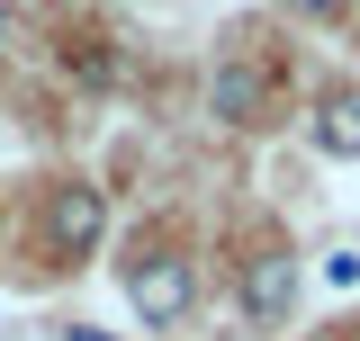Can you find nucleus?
<instances>
[{"instance_id":"6e6552de","label":"nucleus","mask_w":360,"mask_h":341,"mask_svg":"<svg viewBox=\"0 0 360 341\" xmlns=\"http://www.w3.org/2000/svg\"><path fill=\"white\" fill-rule=\"evenodd\" d=\"M63 341H117V333H99V323H63Z\"/></svg>"},{"instance_id":"f03ea898","label":"nucleus","mask_w":360,"mask_h":341,"mask_svg":"<svg viewBox=\"0 0 360 341\" xmlns=\"http://www.w3.org/2000/svg\"><path fill=\"white\" fill-rule=\"evenodd\" d=\"M99 234H108V198H99L90 180H63V189L45 198V252H54V260H82Z\"/></svg>"},{"instance_id":"1a4fd4ad","label":"nucleus","mask_w":360,"mask_h":341,"mask_svg":"<svg viewBox=\"0 0 360 341\" xmlns=\"http://www.w3.org/2000/svg\"><path fill=\"white\" fill-rule=\"evenodd\" d=\"M0 45H9V9H0Z\"/></svg>"},{"instance_id":"20e7f679","label":"nucleus","mask_w":360,"mask_h":341,"mask_svg":"<svg viewBox=\"0 0 360 341\" xmlns=\"http://www.w3.org/2000/svg\"><path fill=\"white\" fill-rule=\"evenodd\" d=\"M307 135H315V153H324V162H360V90H324Z\"/></svg>"},{"instance_id":"0eeeda50","label":"nucleus","mask_w":360,"mask_h":341,"mask_svg":"<svg viewBox=\"0 0 360 341\" xmlns=\"http://www.w3.org/2000/svg\"><path fill=\"white\" fill-rule=\"evenodd\" d=\"M288 9H297V18H333L342 0H288Z\"/></svg>"},{"instance_id":"39448f33","label":"nucleus","mask_w":360,"mask_h":341,"mask_svg":"<svg viewBox=\"0 0 360 341\" xmlns=\"http://www.w3.org/2000/svg\"><path fill=\"white\" fill-rule=\"evenodd\" d=\"M207 99H217V117H225V126H262V72H252V63H225Z\"/></svg>"},{"instance_id":"423d86ee","label":"nucleus","mask_w":360,"mask_h":341,"mask_svg":"<svg viewBox=\"0 0 360 341\" xmlns=\"http://www.w3.org/2000/svg\"><path fill=\"white\" fill-rule=\"evenodd\" d=\"M324 288H333V297L360 288V252H324Z\"/></svg>"},{"instance_id":"f257e3e1","label":"nucleus","mask_w":360,"mask_h":341,"mask_svg":"<svg viewBox=\"0 0 360 341\" xmlns=\"http://www.w3.org/2000/svg\"><path fill=\"white\" fill-rule=\"evenodd\" d=\"M127 305L144 314V323H180V314L198 305V269H189L180 252H144L127 269Z\"/></svg>"},{"instance_id":"7ed1b4c3","label":"nucleus","mask_w":360,"mask_h":341,"mask_svg":"<svg viewBox=\"0 0 360 341\" xmlns=\"http://www.w3.org/2000/svg\"><path fill=\"white\" fill-rule=\"evenodd\" d=\"M243 314H252L262 333H279V323L297 314V260L288 252H262L252 269H243Z\"/></svg>"}]
</instances>
